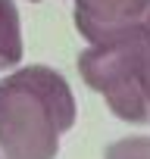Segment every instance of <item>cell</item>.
<instances>
[{
	"instance_id": "8992f818",
	"label": "cell",
	"mask_w": 150,
	"mask_h": 159,
	"mask_svg": "<svg viewBox=\"0 0 150 159\" xmlns=\"http://www.w3.org/2000/svg\"><path fill=\"white\" fill-rule=\"evenodd\" d=\"M138 84L144 100L150 103V34H144V47H141V59H138Z\"/></svg>"
},
{
	"instance_id": "52a82bcc",
	"label": "cell",
	"mask_w": 150,
	"mask_h": 159,
	"mask_svg": "<svg viewBox=\"0 0 150 159\" xmlns=\"http://www.w3.org/2000/svg\"><path fill=\"white\" fill-rule=\"evenodd\" d=\"M141 25H144V31L150 34V10H147V16H144V22H141Z\"/></svg>"
},
{
	"instance_id": "277c9868",
	"label": "cell",
	"mask_w": 150,
	"mask_h": 159,
	"mask_svg": "<svg viewBox=\"0 0 150 159\" xmlns=\"http://www.w3.org/2000/svg\"><path fill=\"white\" fill-rule=\"evenodd\" d=\"M22 59V28L13 0H0V69L19 66Z\"/></svg>"
},
{
	"instance_id": "5b68a950",
	"label": "cell",
	"mask_w": 150,
	"mask_h": 159,
	"mask_svg": "<svg viewBox=\"0 0 150 159\" xmlns=\"http://www.w3.org/2000/svg\"><path fill=\"white\" fill-rule=\"evenodd\" d=\"M103 159H150V134H134L110 143Z\"/></svg>"
},
{
	"instance_id": "7a4b0ae2",
	"label": "cell",
	"mask_w": 150,
	"mask_h": 159,
	"mask_svg": "<svg viewBox=\"0 0 150 159\" xmlns=\"http://www.w3.org/2000/svg\"><path fill=\"white\" fill-rule=\"evenodd\" d=\"M144 34H147L144 25H138L122 38H113L106 44H91L78 56V72L85 84L97 91L122 122L131 125L150 122V103L144 100L138 84V59H141Z\"/></svg>"
},
{
	"instance_id": "6da1fadb",
	"label": "cell",
	"mask_w": 150,
	"mask_h": 159,
	"mask_svg": "<svg viewBox=\"0 0 150 159\" xmlns=\"http://www.w3.org/2000/svg\"><path fill=\"white\" fill-rule=\"evenodd\" d=\"M75 125V97L50 66H25L0 81L3 159H56L59 134Z\"/></svg>"
},
{
	"instance_id": "3957f363",
	"label": "cell",
	"mask_w": 150,
	"mask_h": 159,
	"mask_svg": "<svg viewBox=\"0 0 150 159\" xmlns=\"http://www.w3.org/2000/svg\"><path fill=\"white\" fill-rule=\"evenodd\" d=\"M150 0H75V28L91 44H106L144 22Z\"/></svg>"
}]
</instances>
